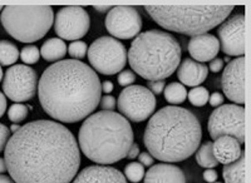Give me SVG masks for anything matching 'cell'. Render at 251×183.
<instances>
[{"instance_id":"40","label":"cell","mask_w":251,"mask_h":183,"mask_svg":"<svg viewBox=\"0 0 251 183\" xmlns=\"http://www.w3.org/2000/svg\"><path fill=\"white\" fill-rule=\"evenodd\" d=\"M113 83L112 82H109V80H106V82H103L102 86H100V89H102V93H106L107 94H109L112 91H113Z\"/></svg>"},{"instance_id":"3","label":"cell","mask_w":251,"mask_h":183,"mask_svg":"<svg viewBox=\"0 0 251 183\" xmlns=\"http://www.w3.org/2000/svg\"><path fill=\"white\" fill-rule=\"evenodd\" d=\"M202 127L196 115L182 107L169 106L151 117L143 143L156 160L176 163L191 157L200 147Z\"/></svg>"},{"instance_id":"7","label":"cell","mask_w":251,"mask_h":183,"mask_svg":"<svg viewBox=\"0 0 251 183\" xmlns=\"http://www.w3.org/2000/svg\"><path fill=\"white\" fill-rule=\"evenodd\" d=\"M0 20L10 37L22 43H34L49 32L54 13L49 5H6Z\"/></svg>"},{"instance_id":"38","label":"cell","mask_w":251,"mask_h":183,"mask_svg":"<svg viewBox=\"0 0 251 183\" xmlns=\"http://www.w3.org/2000/svg\"><path fill=\"white\" fill-rule=\"evenodd\" d=\"M203 180L208 183H214L217 181V172L214 168H208L203 172Z\"/></svg>"},{"instance_id":"4","label":"cell","mask_w":251,"mask_h":183,"mask_svg":"<svg viewBox=\"0 0 251 183\" xmlns=\"http://www.w3.org/2000/svg\"><path fill=\"white\" fill-rule=\"evenodd\" d=\"M132 143L131 123L113 111H100L87 117L78 133V146L83 155L100 166L117 163L127 157Z\"/></svg>"},{"instance_id":"18","label":"cell","mask_w":251,"mask_h":183,"mask_svg":"<svg viewBox=\"0 0 251 183\" xmlns=\"http://www.w3.org/2000/svg\"><path fill=\"white\" fill-rule=\"evenodd\" d=\"M208 68L203 63L195 62L191 58L183 59L177 68V78L180 79L181 84L188 87H199L203 83L207 78Z\"/></svg>"},{"instance_id":"48","label":"cell","mask_w":251,"mask_h":183,"mask_svg":"<svg viewBox=\"0 0 251 183\" xmlns=\"http://www.w3.org/2000/svg\"><path fill=\"white\" fill-rule=\"evenodd\" d=\"M1 10H3V6L0 5V12H1Z\"/></svg>"},{"instance_id":"22","label":"cell","mask_w":251,"mask_h":183,"mask_svg":"<svg viewBox=\"0 0 251 183\" xmlns=\"http://www.w3.org/2000/svg\"><path fill=\"white\" fill-rule=\"evenodd\" d=\"M245 152L243 151L241 156L235 162L224 166L223 176L225 183H245Z\"/></svg>"},{"instance_id":"19","label":"cell","mask_w":251,"mask_h":183,"mask_svg":"<svg viewBox=\"0 0 251 183\" xmlns=\"http://www.w3.org/2000/svg\"><path fill=\"white\" fill-rule=\"evenodd\" d=\"M145 183H186V177L180 167L160 163L151 166L145 173Z\"/></svg>"},{"instance_id":"25","label":"cell","mask_w":251,"mask_h":183,"mask_svg":"<svg viewBox=\"0 0 251 183\" xmlns=\"http://www.w3.org/2000/svg\"><path fill=\"white\" fill-rule=\"evenodd\" d=\"M165 98L169 103L177 106V104L183 103L187 98V91L185 86L177 82H172L169 86L165 87Z\"/></svg>"},{"instance_id":"43","label":"cell","mask_w":251,"mask_h":183,"mask_svg":"<svg viewBox=\"0 0 251 183\" xmlns=\"http://www.w3.org/2000/svg\"><path fill=\"white\" fill-rule=\"evenodd\" d=\"M8 171V166L4 158H0V173H5Z\"/></svg>"},{"instance_id":"44","label":"cell","mask_w":251,"mask_h":183,"mask_svg":"<svg viewBox=\"0 0 251 183\" xmlns=\"http://www.w3.org/2000/svg\"><path fill=\"white\" fill-rule=\"evenodd\" d=\"M0 183H15V182L12 180V177H8V176L0 175Z\"/></svg>"},{"instance_id":"32","label":"cell","mask_w":251,"mask_h":183,"mask_svg":"<svg viewBox=\"0 0 251 183\" xmlns=\"http://www.w3.org/2000/svg\"><path fill=\"white\" fill-rule=\"evenodd\" d=\"M147 87H149L150 92L152 94H161L165 91L166 83L165 80H149L147 82Z\"/></svg>"},{"instance_id":"45","label":"cell","mask_w":251,"mask_h":183,"mask_svg":"<svg viewBox=\"0 0 251 183\" xmlns=\"http://www.w3.org/2000/svg\"><path fill=\"white\" fill-rule=\"evenodd\" d=\"M19 128H20L19 124H15L14 123L12 127H10V132H12V133H15V132L19 131Z\"/></svg>"},{"instance_id":"37","label":"cell","mask_w":251,"mask_h":183,"mask_svg":"<svg viewBox=\"0 0 251 183\" xmlns=\"http://www.w3.org/2000/svg\"><path fill=\"white\" fill-rule=\"evenodd\" d=\"M210 70L212 73H219L221 72V69L224 68V60L221 58H215V59L211 60V63L208 66Z\"/></svg>"},{"instance_id":"31","label":"cell","mask_w":251,"mask_h":183,"mask_svg":"<svg viewBox=\"0 0 251 183\" xmlns=\"http://www.w3.org/2000/svg\"><path fill=\"white\" fill-rule=\"evenodd\" d=\"M118 83L122 87H129L136 82V74L132 70H123L118 75Z\"/></svg>"},{"instance_id":"49","label":"cell","mask_w":251,"mask_h":183,"mask_svg":"<svg viewBox=\"0 0 251 183\" xmlns=\"http://www.w3.org/2000/svg\"><path fill=\"white\" fill-rule=\"evenodd\" d=\"M214 183H220V182H214Z\"/></svg>"},{"instance_id":"47","label":"cell","mask_w":251,"mask_h":183,"mask_svg":"<svg viewBox=\"0 0 251 183\" xmlns=\"http://www.w3.org/2000/svg\"><path fill=\"white\" fill-rule=\"evenodd\" d=\"M225 62H227V63H230V58L226 57V58H225Z\"/></svg>"},{"instance_id":"1","label":"cell","mask_w":251,"mask_h":183,"mask_svg":"<svg viewBox=\"0 0 251 183\" xmlns=\"http://www.w3.org/2000/svg\"><path fill=\"white\" fill-rule=\"evenodd\" d=\"M15 183H71L80 166V149L63 124L39 119L13 133L4 149Z\"/></svg>"},{"instance_id":"12","label":"cell","mask_w":251,"mask_h":183,"mask_svg":"<svg viewBox=\"0 0 251 183\" xmlns=\"http://www.w3.org/2000/svg\"><path fill=\"white\" fill-rule=\"evenodd\" d=\"M91 20L86 9L78 5L63 6L54 19V30L59 39L79 40L88 33Z\"/></svg>"},{"instance_id":"30","label":"cell","mask_w":251,"mask_h":183,"mask_svg":"<svg viewBox=\"0 0 251 183\" xmlns=\"http://www.w3.org/2000/svg\"><path fill=\"white\" fill-rule=\"evenodd\" d=\"M87 52H88V46H87V43H84L82 40H75L68 46L69 55L75 58V60L83 59L87 55Z\"/></svg>"},{"instance_id":"6","label":"cell","mask_w":251,"mask_h":183,"mask_svg":"<svg viewBox=\"0 0 251 183\" xmlns=\"http://www.w3.org/2000/svg\"><path fill=\"white\" fill-rule=\"evenodd\" d=\"M145 10L161 28L196 37L225 22L232 5H146Z\"/></svg>"},{"instance_id":"2","label":"cell","mask_w":251,"mask_h":183,"mask_svg":"<svg viewBox=\"0 0 251 183\" xmlns=\"http://www.w3.org/2000/svg\"><path fill=\"white\" fill-rule=\"evenodd\" d=\"M100 92L97 73L75 59L49 66L38 83L42 108L60 123H77L89 117L100 104Z\"/></svg>"},{"instance_id":"34","label":"cell","mask_w":251,"mask_h":183,"mask_svg":"<svg viewBox=\"0 0 251 183\" xmlns=\"http://www.w3.org/2000/svg\"><path fill=\"white\" fill-rule=\"evenodd\" d=\"M100 108L103 109V111H113L114 108H116V99H114V97H112V95L107 94L104 95V97L100 98Z\"/></svg>"},{"instance_id":"17","label":"cell","mask_w":251,"mask_h":183,"mask_svg":"<svg viewBox=\"0 0 251 183\" xmlns=\"http://www.w3.org/2000/svg\"><path fill=\"white\" fill-rule=\"evenodd\" d=\"M187 50L195 62L205 63L211 62L220 52V43L217 38L212 34H201L192 37L188 42Z\"/></svg>"},{"instance_id":"42","label":"cell","mask_w":251,"mask_h":183,"mask_svg":"<svg viewBox=\"0 0 251 183\" xmlns=\"http://www.w3.org/2000/svg\"><path fill=\"white\" fill-rule=\"evenodd\" d=\"M93 8H94V10H97L98 13H100V14H102V13H108L109 10L112 9V6H109V5H102V6L94 5Z\"/></svg>"},{"instance_id":"13","label":"cell","mask_w":251,"mask_h":183,"mask_svg":"<svg viewBox=\"0 0 251 183\" xmlns=\"http://www.w3.org/2000/svg\"><path fill=\"white\" fill-rule=\"evenodd\" d=\"M106 28L109 34L118 39L136 38L142 29V18L134 6H112L107 13Z\"/></svg>"},{"instance_id":"11","label":"cell","mask_w":251,"mask_h":183,"mask_svg":"<svg viewBox=\"0 0 251 183\" xmlns=\"http://www.w3.org/2000/svg\"><path fill=\"white\" fill-rule=\"evenodd\" d=\"M38 88V75L34 69L25 64L13 66L5 72L3 80L4 95L17 103L28 102L34 97Z\"/></svg>"},{"instance_id":"39","label":"cell","mask_w":251,"mask_h":183,"mask_svg":"<svg viewBox=\"0 0 251 183\" xmlns=\"http://www.w3.org/2000/svg\"><path fill=\"white\" fill-rule=\"evenodd\" d=\"M140 147H138L137 143H132L131 148L128 149V153H127V158L129 160H134V158H137L138 155H140Z\"/></svg>"},{"instance_id":"24","label":"cell","mask_w":251,"mask_h":183,"mask_svg":"<svg viewBox=\"0 0 251 183\" xmlns=\"http://www.w3.org/2000/svg\"><path fill=\"white\" fill-rule=\"evenodd\" d=\"M19 49L8 40H0V66H13L19 58Z\"/></svg>"},{"instance_id":"36","label":"cell","mask_w":251,"mask_h":183,"mask_svg":"<svg viewBox=\"0 0 251 183\" xmlns=\"http://www.w3.org/2000/svg\"><path fill=\"white\" fill-rule=\"evenodd\" d=\"M208 103L211 104L212 107H215V108L223 106L224 95L221 94V93H219V92H215V93H212L211 94V97L208 98Z\"/></svg>"},{"instance_id":"26","label":"cell","mask_w":251,"mask_h":183,"mask_svg":"<svg viewBox=\"0 0 251 183\" xmlns=\"http://www.w3.org/2000/svg\"><path fill=\"white\" fill-rule=\"evenodd\" d=\"M188 100L190 103L195 107H203L206 103H208V98H210V93L205 87H195L194 89L187 93Z\"/></svg>"},{"instance_id":"9","label":"cell","mask_w":251,"mask_h":183,"mask_svg":"<svg viewBox=\"0 0 251 183\" xmlns=\"http://www.w3.org/2000/svg\"><path fill=\"white\" fill-rule=\"evenodd\" d=\"M208 135L212 139L230 136L240 144L245 143V108L239 104H223L208 118Z\"/></svg>"},{"instance_id":"29","label":"cell","mask_w":251,"mask_h":183,"mask_svg":"<svg viewBox=\"0 0 251 183\" xmlns=\"http://www.w3.org/2000/svg\"><path fill=\"white\" fill-rule=\"evenodd\" d=\"M20 58L25 66L35 64L40 58V50L35 46H25L20 52Z\"/></svg>"},{"instance_id":"46","label":"cell","mask_w":251,"mask_h":183,"mask_svg":"<svg viewBox=\"0 0 251 183\" xmlns=\"http://www.w3.org/2000/svg\"><path fill=\"white\" fill-rule=\"evenodd\" d=\"M3 79V69H1V66H0V82Z\"/></svg>"},{"instance_id":"35","label":"cell","mask_w":251,"mask_h":183,"mask_svg":"<svg viewBox=\"0 0 251 183\" xmlns=\"http://www.w3.org/2000/svg\"><path fill=\"white\" fill-rule=\"evenodd\" d=\"M138 160H140V163L142 164L143 167H151L152 164L154 163V160L149 152H141L138 155Z\"/></svg>"},{"instance_id":"15","label":"cell","mask_w":251,"mask_h":183,"mask_svg":"<svg viewBox=\"0 0 251 183\" xmlns=\"http://www.w3.org/2000/svg\"><path fill=\"white\" fill-rule=\"evenodd\" d=\"M221 83L228 99L239 106L245 103V57L230 60L224 69Z\"/></svg>"},{"instance_id":"21","label":"cell","mask_w":251,"mask_h":183,"mask_svg":"<svg viewBox=\"0 0 251 183\" xmlns=\"http://www.w3.org/2000/svg\"><path fill=\"white\" fill-rule=\"evenodd\" d=\"M67 48L66 43L63 42L59 38H50L43 43L42 48H40V55L46 59L47 62L50 63H57L59 60L66 57L67 54Z\"/></svg>"},{"instance_id":"14","label":"cell","mask_w":251,"mask_h":183,"mask_svg":"<svg viewBox=\"0 0 251 183\" xmlns=\"http://www.w3.org/2000/svg\"><path fill=\"white\" fill-rule=\"evenodd\" d=\"M245 15L243 13L227 18L217 29L220 48L227 57H244L245 54Z\"/></svg>"},{"instance_id":"16","label":"cell","mask_w":251,"mask_h":183,"mask_svg":"<svg viewBox=\"0 0 251 183\" xmlns=\"http://www.w3.org/2000/svg\"><path fill=\"white\" fill-rule=\"evenodd\" d=\"M72 183H127V180L117 168L97 164L82 169Z\"/></svg>"},{"instance_id":"41","label":"cell","mask_w":251,"mask_h":183,"mask_svg":"<svg viewBox=\"0 0 251 183\" xmlns=\"http://www.w3.org/2000/svg\"><path fill=\"white\" fill-rule=\"evenodd\" d=\"M6 111V98L4 93H0V118L3 117V114Z\"/></svg>"},{"instance_id":"28","label":"cell","mask_w":251,"mask_h":183,"mask_svg":"<svg viewBox=\"0 0 251 183\" xmlns=\"http://www.w3.org/2000/svg\"><path fill=\"white\" fill-rule=\"evenodd\" d=\"M8 117L13 123L19 124L28 117V107L22 103L12 104L8 111Z\"/></svg>"},{"instance_id":"5","label":"cell","mask_w":251,"mask_h":183,"mask_svg":"<svg viewBox=\"0 0 251 183\" xmlns=\"http://www.w3.org/2000/svg\"><path fill=\"white\" fill-rule=\"evenodd\" d=\"M181 57L182 49L178 40L158 29L140 33L127 53L132 70L147 80L171 77L180 66Z\"/></svg>"},{"instance_id":"27","label":"cell","mask_w":251,"mask_h":183,"mask_svg":"<svg viewBox=\"0 0 251 183\" xmlns=\"http://www.w3.org/2000/svg\"><path fill=\"white\" fill-rule=\"evenodd\" d=\"M125 177L126 180L131 181L132 183L141 182V180L145 177V167L140 162L128 163L125 168Z\"/></svg>"},{"instance_id":"20","label":"cell","mask_w":251,"mask_h":183,"mask_svg":"<svg viewBox=\"0 0 251 183\" xmlns=\"http://www.w3.org/2000/svg\"><path fill=\"white\" fill-rule=\"evenodd\" d=\"M212 152L219 163L228 164L235 162L241 156L243 149L241 144L234 137L223 136L215 139V143H212Z\"/></svg>"},{"instance_id":"8","label":"cell","mask_w":251,"mask_h":183,"mask_svg":"<svg viewBox=\"0 0 251 183\" xmlns=\"http://www.w3.org/2000/svg\"><path fill=\"white\" fill-rule=\"evenodd\" d=\"M87 55L94 72L104 75L120 73L127 63L126 46L112 37H100L94 40Z\"/></svg>"},{"instance_id":"10","label":"cell","mask_w":251,"mask_h":183,"mask_svg":"<svg viewBox=\"0 0 251 183\" xmlns=\"http://www.w3.org/2000/svg\"><path fill=\"white\" fill-rule=\"evenodd\" d=\"M117 107L126 119L140 123L154 112L156 98L146 87L129 86L121 92Z\"/></svg>"},{"instance_id":"33","label":"cell","mask_w":251,"mask_h":183,"mask_svg":"<svg viewBox=\"0 0 251 183\" xmlns=\"http://www.w3.org/2000/svg\"><path fill=\"white\" fill-rule=\"evenodd\" d=\"M9 137H10V129L0 123V152H3L5 149Z\"/></svg>"},{"instance_id":"23","label":"cell","mask_w":251,"mask_h":183,"mask_svg":"<svg viewBox=\"0 0 251 183\" xmlns=\"http://www.w3.org/2000/svg\"><path fill=\"white\" fill-rule=\"evenodd\" d=\"M196 153V162L199 163V166L203 167V168H215V167L219 166V162L216 160L214 156V152H212V143L211 142H206L202 146L199 147Z\"/></svg>"}]
</instances>
